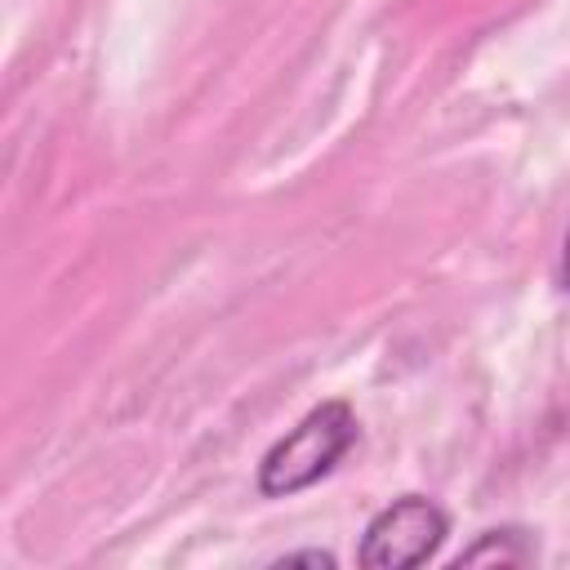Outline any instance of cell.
I'll list each match as a JSON object with an SVG mask.
<instances>
[{"label":"cell","mask_w":570,"mask_h":570,"mask_svg":"<svg viewBox=\"0 0 570 570\" xmlns=\"http://www.w3.org/2000/svg\"><path fill=\"white\" fill-rule=\"evenodd\" d=\"M356 445V414L347 401H325L307 410L258 463V490L281 499L316 485L334 472V463Z\"/></svg>","instance_id":"1"},{"label":"cell","mask_w":570,"mask_h":570,"mask_svg":"<svg viewBox=\"0 0 570 570\" xmlns=\"http://www.w3.org/2000/svg\"><path fill=\"white\" fill-rule=\"evenodd\" d=\"M445 534H450V517L441 512V503L423 494H401L365 525L356 561L370 570H410L423 566Z\"/></svg>","instance_id":"2"},{"label":"cell","mask_w":570,"mask_h":570,"mask_svg":"<svg viewBox=\"0 0 570 570\" xmlns=\"http://www.w3.org/2000/svg\"><path fill=\"white\" fill-rule=\"evenodd\" d=\"M534 561V543L525 530L517 525H503V530H485L476 543H468L454 566H525Z\"/></svg>","instance_id":"3"},{"label":"cell","mask_w":570,"mask_h":570,"mask_svg":"<svg viewBox=\"0 0 570 570\" xmlns=\"http://www.w3.org/2000/svg\"><path fill=\"white\" fill-rule=\"evenodd\" d=\"M276 566H334L330 552H285Z\"/></svg>","instance_id":"4"},{"label":"cell","mask_w":570,"mask_h":570,"mask_svg":"<svg viewBox=\"0 0 570 570\" xmlns=\"http://www.w3.org/2000/svg\"><path fill=\"white\" fill-rule=\"evenodd\" d=\"M561 285L570 289V236H566V249H561Z\"/></svg>","instance_id":"5"}]
</instances>
